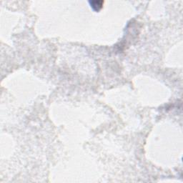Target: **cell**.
Returning <instances> with one entry per match:
<instances>
[{
    "label": "cell",
    "mask_w": 183,
    "mask_h": 183,
    "mask_svg": "<svg viewBox=\"0 0 183 183\" xmlns=\"http://www.w3.org/2000/svg\"><path fill=\"white\" fill-rule=\"evenodd\" d=\"M91 7L95 11H99L102 9V5L104 4L103 1H89Z\"/></svg>",
    "instance_id": "6da1fadb"
}]
</instances>
